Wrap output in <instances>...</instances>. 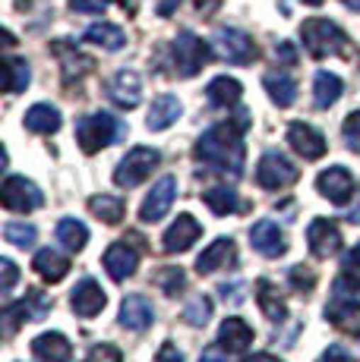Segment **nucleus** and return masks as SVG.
Wrapping results in <instances>:
<instances>
[{
  "mask_svg": "<svg viewBox=\"0 0 360 362\" xmlns=\"http://www.w3.org/2000/svg\"><path fill=\"white\" fill-rule=\"evenodd\" d=\"M250 127V114L240 110L234 120L215 123L199 136L196 148V161H203L206 167L218 173H231V177H240L244 173V129Z\"/></svg>",
  "mask_w": 360,
  "mask_h": 362,
  "instance_id": "nucleus-1",
  "label": "nucleus"
},
{
  "mask_svg": "<svg viewBox=\"0 0 360 362\" xmlns=\"http://www.w3.org/2000/svg\"><path fill=\"white\" fill-rule=\"evenodd\" d=\"M127 136V127H123L117 117L105 114V110H99V114H86L76 120V142H79V148L86 151V155H95V151H101L105 145H114L117 139Z\"/></svg>",
  "mask_w": 360,
  "mask_h": 362,
  "instance_id": "nucleus-2",
  "label": "nucleus"
},
{
  "mask_svg": "<svg viewBox=\"0 0 360 362\" xmlns=\"http://www.w3.org/2000/svg\"><path fill=\"white\" fill-rule=\"evenodd\" d=\"M300 38H303L307 54L316 60L335 57V54H342L344 45H348V35L342 32V25L332 23V19H322V16L307 19V23L300 25Z\"/></svg>",
  "mask_w": 360,
  "mask_h": 362,
  "instance_id": "nucleus-3",
  "label": "nucleus"
},
{
  "mask_svg": "<svg viewBox=\"0 0 360 362\" xmlns=\"http://www.w3.org/2000/svg\"><path fill=\"white\" fill-rule=\"evenodd\" d=\"M158 161H162V155H158L155 148H145V145L130 148L127 155L120 158V164L114 167V186H120V189H133V186H140L142 180L158 167Z\"/></svg>",
  "mask_w": 360,
  "mask_h": 362,
  "instance_id": "nucleus-4",
  "label": "nucleus"
},
{
  "mask_svg": "<svg viewBox=\"0 0 360 362\" xmlns=\"http://www.w3.org/2000/svg\"><path fill=\"white\" fill-rule=\"evenodd\" d=\"M171 54H174L177 76H184V79L196 76L199 69L212 60V47L206 45L199 35H193V32H180L174 38V45H171Z\"/></svg>",
  "mask_w": 360,
  "mask_h": 362,
  "instance_id": "nucleus-5",
  "label": "nucleus"
},
{
  "mask_svg": "<svg viewBox=\"0 0 360 362\" xmlns=\"http://www.w3.org/2000/svg\"><path fill=\"white\" fill-rule=\"evenodd\" d=\"M297 177H300V170H297L281 151H266V155L259 158V164H256V183H259L262 189L279 192L294 183Z\"/></svg>",
  "mask_w": 360,
  "mask_h": 362,
  "instance_id": "nucleus-6",
  "label": "nucleus"
},
{
  "mask_svg": "<svg viewBox=\"0 0 360 362\" xmlns=\"http://www.w3.org/2000/svg\"><path fill=\"white\" fill-rule=\"evenodd\" d=\"M215 51H218L221 60H227V64H234V66H247L256 60L253 38L240 29H218L215 32Z\"/></svg>",
  "mask_w": 360,
  "mask_h": 362,
  "instance_id": "nucleus-7",
  "label": "nucleus"
},
{
  "mask_svg": "<svg viewBox=\"0 0 360 362\" xmlns=\"http://www.w3.org/2000/svg\"><path fill=\"white\" fill-rule=\"evenodd\" d=\"M0 199H4L6 211H16V214L35 211V208H41V202H45L41 189L32 183V180H26V177H6Z\"/></svg>",
  "mask_w": 360,
  "mask_h": 362,
  "instance_id": "nucleus-8",
  "label": "nucleus"
},
{
  "mask_svg": "<svg viewBox=\"0 0 360 362\" xmlns=\"http://www.w3.org/2000/svg\"><path fill=\"white\" fill-rule=\"evenodd\" d=\"M47 312H51V299L41 293V290H29V296H26V299H19V303H10L4 309L6 334H13L19 325H26V322H41Z\"/></svg>",
  "mask_w": 360,
  "mask_h": 362,
  "instance_id": "nucleus-9",
  "label": "nucleus"
},
{
  "mask_svg": "<svg viewBox=\"0 0 360 362\" xmlns=\"http://www.w3.org/2000/svg\"><path fill=\"white\" fill-rule=\"evenodd\" d=\"M174 196H177V180L174 177H162L155 186H152L149 196L142 199L140 221L142 224H155V221H162L164 214L171 211V205H174Z\"/></svg>",
  "mask_w": 360,
  "mask_h": 362,
  "instance_id": "nucleus-10",
  "label": "nucleus"
},
{
  "mask_svg": "<svg viewBox=\"0 0 360 362\" xmlns=\"http://www.w3.org/2000/svg\"><path fill=\"white\" fill-rule=\"evenodd\" d=\"M288 145L303 158V161H320L325 155V148H329L322 132L316 127H310V123H300V120L288 127Z\"/></svg>",
  "mask_w": 360,
  "mask_h": 362,
  "instance_id": "nucleus-11",
  "label": "nucleus"
},
{
  "mask_svg": "<svg viewBox=\"0 0 360 362\" xmlns=\"http://www.w3.org/2000/svg\"><path fill=\"white\" fill-rule=\"evenodd\" d=\"M316 189H320V196L329 199L332 205H344V202H351V196H354V177L348 173V167L335 164L316 177Z\"/></svg>",
  "mask_w": 360,
  "mask_h": 362,
  "instance_id": "nucleus-12",
  "label": "nucleus"
},
{
  "mask_svg": "<svg viewBox=\"0 0 360 362\" xmlns=\"http://www.w3.org/2000/svg\"><path fill=\"white\" fill-rule=\"evenodd\" d=\"M307 243L316 259H332L342 249V230L329 218H313L307 227Z\"/></svg>",
  "mask_w": 360,
  "mask_h": 362,
  "instance_id": "nucleus-13",
  "label": "nucleus"
},
{
  "mask_svg": "<svg viewBox=\"0 0 360 362\" xmlns=\"http://www.w3.org/2000/svg\"><path fill=\"white\" fill-rule=\"evenodd\" d=\"M199 236H203V224H199L193 214H177V221L162 236V249H164V252H171V255H174V252H186V249H190Z\"/></svg>",
  "mask_w": 360,
  "mask_h": 362,
  "instance_id": "nucleus-14",
  "label": "nucleus"
},
{
  "mask_svg": "<svg viewBox=\"0 0 360 362\" xmlns=\"http://www.w3.org/2000/svg\"><path fill=\"white\" fill-rule=\"evenodd\" d=\"M250 243L259 255L266 259H281L288 252V243H285V230H281L275 221H259V224L250 227Z\"/></svg>",
  "mask_w": 360,
  "mask_h": 362,
  "instance_id": "nucleus-15",
  "label": "nucleus"
},
{
  "mask_svg": "<svg viewBox=\"0 0 360 362\" xmlns=\"http://www.w3.org/2000/svg\"><path fill=\"white\" fill-rule=\"evenodd\" d=\"M105 271H108V277L111 281H127V277H133L136 274V264H140V252H136L133 246H130L127 240L123 243H111L108 246V252H105Z\"/></svg>",
  "mask_w": 360,
  "mask_h": 362,
  "instance_id": "nucleus-16",
  "label": "nucleus"
},
{
  "mask_svg": "<svg viewBox=\"0 0 360 362\" xmlns=\"http://www.w3.org/2000/svg\"><path fill=\"white\" fill-rule=\"evenodd\" d=\"M70 305H73V312L79 318H95L108 305V296H105V290L99 287V281H92V277H82V281L73 287Z\"/></svg>",
  "mask_w": 360,
  "mask_h": 362,
  "instance_id": "nucleus-17",
  "label": "nucleus"
},
{
  "mask_svg": "<svg viewBox=\"0 0 360 362\" xmlns=\"http://www.w3.org/2000/svg\"><path fill=\"white\" fill-rule=\"evenodd\" d=\"M108 98L117 104V107L123 110H133L136 104L142 98V79L140 73H133V69H120V73L114 76V79L108 82Z\"/></svg>",
  "mask_w": 360,
  "mask_h": 362,
  "instance_id": "nucleus-18",
  "label": "nucleus"
},
{
  "mask_svg": "<svg viewBox=\"0 0 360 362\" xmlns=\"http://www.w3.org/2000/svg\"><path fill=\"white\" fill-rule=\"evenodd\" d=\"M152 322H155V305H152L149 296H142V293L123 296V303H120V325L123 328L145 331V328H152Z\"/></svg>",
  "mask_w": 360,
  "mask_h": 362,
  "instance_id": "nucleus-19",
  "label": "nucleus"
},
{
  "mask_svg": "<svg viewBox=\"0 0 360 362\" xmlns=\"http://www.w3.org/2000/svg\"><path fill=\"white\" fill-rule=\"evenodd\" d=\"M234 259H237V246H234V240L231 236H218V240L209 243V246L203 249V255L196 259V271L199 274H212V271L234 264Z\"/></svg>",
  "mask_w": 360,
  "mask_h": 362,
  "instance_id": "nucleus-20",
  "label": "nucleus"
},
{
  "mask_svg": "<svg viewBox=\"0 0 360 362\" xmlns=\"http://www.w3.org/2000/svg\"><path fill=\"white\" fill-rule=\"evenodd\" d=\"M184 114V104H180L177 95H158L149 107V117H145V127L152 132H164L168 127H174Z\"/></svg>",
  "mask_w": 360,
  "mask_h": 362,
  "instance_id": "nucleus-21",
  "label": "nucleus"
},
{
  "mask_svg": "<svg viewBox=\"0 0 360 362\" xmlns=\"http://www.w3.org/2000/svg\"><path fill=\"white\" fill-rule=\"evenodd\" d=\"M32 353H35L41 362H70L73 344L60 331H47V334H38V337L32 340Z\"/></svg>",
  "mask_w": 360,
  "mask_h": 362,
  "instance_id": "nucleus-22",
  "label": "nucleus"
},
{
  "mask_svg": "<svg viewBox=\"0 0 360 362\" xmlns=\"http://www.w3.org/2000/svg\"><path fill=\"white\" fill-rule=\"evenodd\" d=\"M325 318L344 334H360V303L354 296H335L332 305H325Z\"/></svg>",
  "mask_w": 360,
  "mask_h": 362,
  "instance_id": "nucleus-23",
  "label": "nucleus"
},
{
  "mask_svg": "<svg viewBox=\"0 0 360 362\" xmlns=\"http://www.w3.org/2000/svg\"><path fill=\"white\" fill-rule=\"evenodd\" d=\"M253 337H256L253 328L237 315H227L225 322H221V328H218V344L225 346L227 353H244L247 346L253 344Z\"/></svg>",
  "mask_w": 360,
  "mask_h": 362,
  "instance_id": "nucleus-24",
  "label": "nucleus"
},
{
  "mask_svg": "<svg viewBox=\"0 0 360 362\" xmlns=\"http://www.w3.org/2000/svg\"><path fill=\"white\" fill-rule=\"evenodd\" d=\"M54 54H57L60 66H64V79H67V82L82 79V76H86L89 69L95 66V64H92V57H86L82 51H76L70 41H57V45H54Z\"/></svg>",
  "mask_w": 360,
  "mask_h": 362,
  "instance_id": "nucleus-25",
  "label": "nucleus"
},
{
  "mask_svg": "<svg viewBox=\"0 0 360 362\" xmlns=\"http://www.w3.org/2000/svg\"><path fill=\"white\" fill-rule=\"evenodd\" d=\"M32 268H35V274L41 277V281L60 284L67 277V271H70V259L60 255L57 249H41V252L35 255V262H32Z\"/></svg>",
  "mask_w": 360,
  "mask_h": 362,
  "instance_id": "nucleus-26",
  "label": "nucleus"
},
{
  "mask_svg": "<svg viewBox=\"0 0 360 362\" xmlns=\"http://www.w3.org/2000/svg\"><path fill=\"white\" fill-rule=\"evenodd\" d=\"M256 303H259V309H262V315L269 318V322H285L288 318V305H285V299H281L279 293V287H275L272 281H256Z\"/></svg>",
  "mask_w": 360,
  "mask_h": 362,
  "instance_id": "nucleus-27",
  "label": "nucleus"
},
{
  "mask_svg": "<svg viewBox=\"0 0 360 362\" xmlns=\"http://www.w3.org/2000/svg\"><path fill=\"white\" fill-rule=\"evenodd\" d=\"M26 129L29 132H38V136H51V132L60 129V110L54 107V104H32L29 110H26Z\"/></svg>",
  "mask_w": 360,
  "mask_h": 362,
  "instance_id": "nucleus-28",
  "label": "nucleus"
},
{
  "mask_svg": "<svg viewBox=\"0 0 360 362\" xmlns=\"http://www.w3.org/2000/svg\"><path fill=\"white\" fill-rule=\"evenodd\" d=\"M240 95H244V86L234 76H215L206 86V98H209L212 107H231V104L240 101Z\"/></svg>",
  "mask_w": 360,
  "mask_h": 362,
  "instance_id": "nucleus-29",
  "label": "nucleus"
},
{
  "mask_svg": "<svg viewBox=\"0 0 360 362\" xmlns=\"http://www.w3.org/2000/svg\"><path fill=\"white\" fill-rule=\"evenodd\" d=\"M344 92V82L338 79L335 73H329V69H320L313 79V104L320 110H329L332 104H335L338 98H342Z\"/></svg>",
  "mask_w": 360,
  "mask_h": 362,
  "instance_id": "nucleus-30",
  "label": "nucleus"
},
{
  "mask_svg": "<svg viewBox=\"0 0 360 362\" xmlns=\"http://www.w3.org/2000/svg\"><path fill=\"white\" fill-rule=\"evenodd\" d=\"M262 86H266L269 98L279 104V107H291L297 101V82L288 73H266L262 76Z\"/></svg>",
  "mask_w": 360,
  "mask_h": 362,
  "instance_id": "nucleus-31",
  "label": "nucleus"
},
{
  "mask_svg": "<svg viewBox=\"0 0 360 362\" xmlns=\"http://www.w3.org/2000/svg\"><path fill=\"white\" fill-rule=\"evenodd\" d=\"M86 41L89 45L105 47V51H120V47L127 45V35H123L120 25H114V23H95L86 29Z\"/></svg>",
  "mask_w": 360,
  "mask_h": 362,
  "instance_id": "nucleus-32",
  "label": "nucleus"
},
{
  "mask_svg": "<svg viewBox=\"0 0 360 362\" xmlns=\"http://www.w3.org/2000/svg\"><path fill=\"white\" fill-rule=\"evenodd\" d=\"M57 240L64 243L70 252H82L89 243V227L76 218H64V221H57Z\"/></svg>",
  "mask_w": 360,
  "mask_h": 362,
  "instance_id": "nucleus-33",
  "label": "nucleus"
},
{
  "mask_svg": "<svg viewBox=\"0 0 360 362\" xmlns=\"http://www.w3.org/2000/svg\"><path fill=\"white\" fill-rule=\"evenodd\" d=\"M203 202L209 205L212 214H218V218H225V214H234L240 208V199L234 189H227V186H215V189L203 192Z\"/></svg>",
  "mask_w": 360,
  "mask_h": 362,
  "instance_id": "nucleus-34",
  "label": "nucleus"
},
{
  "mask_svg": "<svg viewBox=\"0 0 360 362\" xmlns=\"http://www.w3.org/2000/svg\"><path fill=\"white\" fill-rule=\"evenodd\" d=\"M89 211L105 224H120L123 218V199L120 196H92L89 199Z\"/></svg>",
  "mask_w": 360,
  "mask_h": 362,
  "instance_id": "nucleus-35",
  "label": "nucleus"
},
{
  "mask_svg": "<svg viewBox=\"0 0 360 362\" xmlns=\"http://www.w3.org/2000/svg\"><path fill=\"white\" fill-rule=\"evenodd\" d=\"M29 79H32V69L23 57H6V92L10 95L26 92Z\"/></svg>",
  "mask_w": 360,
  "mask_h": 362,
  "instance_id": "nucleus-36",
  "label": "nucleus"
},
{
  "mask_svg": "<svg viewBox=\"0 0 360 362\" xmlns=\"http://www.w3.org/2000/svg\"><path fill=\"white\" fill-rule=\"evenodd\" d=\"M4 240L19 249H32L38 240V230L32 224H26V221H10V224L4 227Z\"/></svg>",
  "mask_w": 360,
  "mask_h": 362,
  "instance_id": "nucleus-37",
  "label": "nucleus"
},
{
  "mask_svg": "<svg viewBox=\"0 0 360 362\" xmlns=\"http://www.w3.org/2000/svg\"><path fill=\"white\" fill-rule=\"evenodd\" d=\"M184 318L190 328H203V325H209L212 318V299L209 296H193L190 303H186L184 309Z\"/></svg>",
  "mask_w": 360,
  "mask_h": 362,
  "instance_id": "nucleus-38",
  "label": "nucleus"
},
{
  "mask_svg": "<svg viewBox=\"0 0 360 362\" xmlns=\"http://www.w3.org/2000/svg\"><path fill=\"white\" fill-rule=\"evenodd\" d=\"M155 284H158V287H162L168 296H177L180 290L186 287V274H184V268H171V264H168V268L158 271Z\"/></svg>",
  "mask_w": 360,
  "mask_h": 362,
  "instance_id": "nucleus-39",
  "label": "nucleus"
},
{
  "mask_svg": "<svg viewBox=\"0 0 360 362\" xmlns=\"http://www.w3.org/2000/svg\"><path fill=\"white\" fill-rule=\"evenodd\" d=\"M288 281L294 290H300V293H310V290L316 287V271L310 268V264H294V268L288 271Z\"/></svg>",
  "mask_w": 360,
  "mask_h": 362,
  "instance_id": "nucleus-40",
  "label": "nucleus"
},
{
  "mask_svg": "<svg viewBox=\"0 0 360 362\" xmlns=\"http://www.w3.org/2000/svg\"><path fill=\"white\" fill-rule=\"evenodd\" d=\"M344 142H348L351 151H357L360 155V110H354V114H348V120H344Z\"/></svg>",
  "mask_w": 360,
  "mask_h": 362,
  "instance_id": "nucleus-41",
  "label": "nucleus"
},
{
  "mask_svg": "<svg viewBox=\"0 0 360 362\" xmlns=\"http://www.w3.org/2000/svg\"><path fill=\"white\" fill-rule=\"evenodd\" d=\"M86 362H123V353L114 344H95Z\"/></svg>",
  "mask_w": 360,
  "mask_h": 362,
  "instance_id": "nucleus-42",
  "label": "nucleus"
},
{
  "mask_svg": "<svg viewBox=\"0 0 360 362\" xmlns=\"http://www.w3.org/2000/svg\"><path fill=\"white\" fill-rule=\"evenodd\" d=\"M0 271H4V284H0V290H4V293H10V290L16 287L19 271H16V264H13L10 259H0Z\"/></svg>",
  "mask_w": 360,
  "mask_h": 362,
  "instance_id": "nucleus-43",
  "label": "nucleus"
},
{
  "mask_svg": "<svg viewBox=\"0 0 360 362\" xmlns=\"http://www.w3.org/2000/svg\"><path fill=\"white\" fill-rule=\"evenodd\" d=\"M70 6L76 13H105L108 0H70Z\"/></svg>",
  "mask_w": 360,
  "mask_h": 362,
  "instance_id": "nucleus-44",
  "label": "nucleus"
},
{
  "mask_svg": "<svg viewBox=\"0 0 360 362\" xmlns=\"http://www.w3.org/2000/svg\"><path fill=\"white\" fill-rule=\"evenodd\" d=\"M320 362H351V356H348V350H344L342 344H332L329 350L320 356Z\"/></svg>",
  "mask_w": 360,
  "mask_h": 362,
  "instance_id": "nucleus-45",
  "label": "nucleus"
},
{
  "mask_svg": "<svg viewBox=\"0 0 360 362\" xmlns=\"http://www.w3.org/2000/svg\"><path fill=\"white\" fill-rule=\"evenodd\" d=\"M155 362H186V359L177 353V346H174V344H162V350H158Z\"/></svg>",
  "mask_w": 360,
  "mask_h": 362,
  "instance_id": "nucleus-46",
  "label": "nucleus"
},
{
  "mask_svg": "<svg viewBox=\"0 0 360 362\" xmlns=\"http://www.w3.org/2000/svg\"><path fill=\"white\" fill-rule=\"evenodd\" d=\"M275 54L281 57V64H285V66H294L297 64V51H294V45H288V41H281V45L275 47Z\"/></svg>",
  "mask_w": 360,
  "mask_h": 362,
  "instance_id": "nucleus-47",
  "label": "nucleus"
},
{
  "mask_svg": "<svg viewBox=\"0 0 360 362\" xmlns=\"http://www.w3.org/2000/svg\"><path fill=\"white\" fill-rule=\"evenodd\" d=\"M177 6H180V0H155V13H158V16H164V19L174 16Z\"/></svg>",
  "mask_w": 360,
  "mask_h": 362,
  "instance_id": "nucleus-48",
  "label": "nucleus"
},
{
  "mask_svg": "<svg viewBox=\"0 0 360 362\" xmlns=\"http://www.w3.org/2000/svg\"><path fill=\"white\" fill-rule=\"evenodd\" d=\"M193 4H196V10L203 13V16H212V13L221 6V0H193Z\"/></svg>",
  "mask_w": 360,
  "mask_h": 362,
  "instance_id": "nucleus-49",
  "label": "nucleus"
},
{
  "mask_svg": "<svg viewBox=\"0 0 360 362\" xmlns=\"http://www.w3.org/2000/svg\"><path fill=\"white\" fill-rule=\"evenodd\" d=\"M199 362H227V359H225V353H221L218 346H209V350L199 356Z\"/></svg>",
  "mask_w": 360,
  "mask_h": 362,
  "instance_id": "nucleus-50",
  "label": "nucleus"
},
{
  "mask_svg": "<svg viewBox=\"0 0 360 362\" xmlns=\"http://www.w3.org/2000/svg\"><path fill=\"white\" fill-rule=\"evenodd\" d=\"M244 362H279V359H275V356H269V353H256V356L244 359Z\"/></svg>",
  "mask_w": 360,
  "mask_h": 362,
  "instance_id": "nucleus-51",
  "label": "nucleus"
},
{
  "mask_svg": "<svg viewBox=\"0 0 360 362\" xmlns=\"http://www.w3.org/2000/svg\"><path fill=\"white\" fill-rule=\"evenodd\" d=\"M344 264H357V268H360V243L354 246V252H351L348 259H344Z\"/></svg>",
  "mask_w": 360,
  "mask_h": 362,
  "instance_id": "nucleus-52",
  "label": "nucleus"
},
{
  "mask_svg": "<svg viewBox=\"0 0 360 362\" xmlns=\"http://www.w3.org/2000/svg\"><path fill=\"white\" fill-rule=\"evenodd\" d=\"M342 4H344V6H351V10H357V13H360V0H342Z\"/></svg>",
  "mask_w": 360,
  "mask_h": 362,
  "instance_id": "nucleus-53",
  "label": "nucleus"
},
{
  "mask_svg": "<svg viewBox=\"0 0 360 362\" xmlns=\"http://www.w3.org/2000/svg\"><path fill=\"white\" fill-rule=\"evenodd\" d=\"M303 4H307V6H320L322 0H303Z\"/></svg>",
  "mask_w": 360,
  "mask_h": 362,
  "instance_id": "nucleus-54",
  "label": "nucleus"
},
{
  "mask_svg": "<svg viewBox=\"0 0 360 362\" xmlns=\"http://www.w3.org/2000/svg\"><path fill=\"white\" fill-rule=\"evenodd\" d=\"M123 4H127V0H123Z\"/></svg>",
  "mask_w": 360,
  "mask_h": 362,
  "instance_id": "nucleus-55",
  "label": "nucleus"
}]
</instances>
